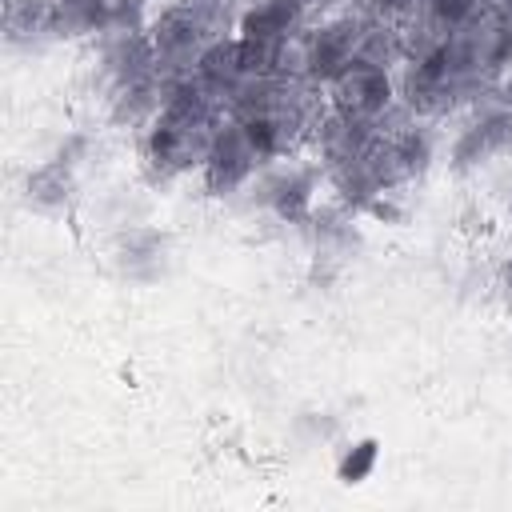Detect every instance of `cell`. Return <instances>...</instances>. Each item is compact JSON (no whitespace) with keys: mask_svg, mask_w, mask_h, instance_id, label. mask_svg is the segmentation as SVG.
<instances>
[{"mask_svg":"<svg viewBox=\"0 0 512 512\" xmlns=\"http://www.w3.org/2000/svg\"><path fill=\"white\" fill-rule=\"evenodd\" d=\"M88 152H92V132L88 128H68L56 140V148H52V156L64 160V164H72V168H80V160H88Z\"/></svg>","mask_w":512,"mask_h":512,"instance_id":"17","label":"cell"},{"mask_svg":"<svg viewBox=\"0 0 512 512\" xmlns=\"http://www.w3.org/2000/svg\"><path fill=\"white\" fill-rule=\"evenodd\" d=\"M308 20L312 8L304 0H244L236 16V36L260 44H288L308 28Z\"/></svg>","mask_w":512,"mask_h":512,"instance_id":"9","label":"cell"},{"mask_svg":"<svg viewBox=\"0 0 512 512\" xmlns=\"http://www.w3.org/2000/svg\"><path fill=\"white\" fill-rule=\"evenodd\" d=\"M408 220V204L400 200V192H376L364 208H360V224H376V228H400Z\"/></svg>","mask_w":512,"mask_h":512,"instance_id":"16","label":"cell"},{"mask_svg":"<svg viewBox=\"0 0 512 512\" xmlns=\"http://www.w3.org/2000/svg\"><path fill=\"white\" fill-rule=\"evenodd\" d=\"M320 196H324V164L312 152H292L284 160L264 164L236 200H244L252 212L268 216L272 224L296 232L312 216Z\"/></svg>","mask_w":512,"mask_h":512,"instance_id":"1","label":"cell"},{"mask_svg":"<svg viewBox=\"0 0 512 512\" xmlns=\"http://www.w3.org/2000/svg\"><path fill=\"white\" fill-rule=\"evenodd\" d=\"M100 112L112 128H124V132H140L156 112H160V80L148 76V80H132V84H120L112 88L104 100H100Z\"/></svg>","mask_w":512,"mask_h":512,"instance_id":"10","label":"cell"},{"mask_svg":"<svg viewBox=\"0 0 512 512\" xmlns=\"http://www.w3.org/2000/svg\"><path fill=\"white\" fill-rule=\"evenodd\" d=\"M364 16H376V20H392V24H404L420 12V0H360Z\"/></svg>","mask_w":512,"mask_h":512,"instance_id":"18","label":"cell"},{"mask_svg":"<svg viewBox=\"0 0 512 512\" xmlns=\"http://www.w3.org/2000/svg\"><path fill=\"white\" fill-rule=\"evenodd\" d=\"M260 168H264V164H260L256 152L248 148L240 124H236L232 116H224V120L216 124V132H212L208 160H204V168H200L196 176H200V184H204L208 196H216V200H236V196L252 184V176H256Z\"/></svg>","mask_w":512,"mask_h":512,"instance_id":"5","label":"cell"},{"mask_svg":"<svg viewBox=\"0 0 512 512\" xmlns=\"http://www.w3.org/2000/svg\"><path fill=\"white\" fill-rule=\"evenodd\" d=\"M360 24H364V12H352V8L312 16L308 28L296 36L300 76L312 80V84H320V88H328V80L356 56Z\"/></svg>","mask_w":512,"mask_h":512,"instance_id":"3","label":"cell"},{"mask_svg":"<svg viewBox=\"0 0 512 512\" xmlns=\"http://www.w3.org/2000/svg\"><path fill=\"white\" fill-rule=\"evenodd\" d=\"M56 4H68V0H56Z\"/></svg>","mask_w":512,"mask_h":512,"instance_id":"22","label":"cell"},{"mask_svg":"<svg viewBox=\"0 0 512 512\" xmlns=\"http://www.w3.org/2000/svg\"><path fill=\"white\" fill-rule=\"evenodd\" d=\"M76 196H80L76 168L56 160V156H44V160L28 164L24 176H20V200L36 216H72Z\"/></svg>","mask_w":512,"mask_h":512,"instance_id":"7","label":"cell"},{"mask_svg":"<svg viewBox=\"0 0 512 512\" xmlns=\"http://www.w3.org/2000/svg\"><path fill=\"white\" fill-rule=\"evenodd\" d=\"M496 284L504 288V296L512 300V248H508V256L500 260V268H496Z\"/></svg>","mask_w":512,"mask_h":512,"instance_id":"19","label":"cell"},{"mask_svg":"<svg viewBox=\"0 0 512 512\" xmlns=\"http://www.w3.org/2000/svg\"><path fill=\"white\" fill-rule=\"evenodd\" d=\"M380 452H384L380 436H372V432H364V436H348V440L336 448L332 476H336L344 488H356V484H364V480L376 476V468H380Z\"/></svg>","mask_w":512,"mask_h":512,"instance_id":"15","label":"cell"},{"mask_svg":"<svg viewBox=\"0 0 512 512\" xmlns=\"http://www.w3.org/2000/svg\"><path fill=\"white\" fill-rule=\"evenodd\" d=\"M168 256H172V236L152 224H124L112 240V264L132 284L156 280L164 272Z\"/></svg>","mask_w":512,"mask_h":512,"instance_id":"8","label":"cell"},{"mask_svg":"<svg viewBox=\"0 0 512 512\" xmlns=\"http://www.w3.org/2000/svg\"><path fill=\"white\" fill-rule=\"evenodd\" d=\"M112 28L108 0H68L52 8V40L56 44H92Z\"/></svg>","mask_w":512,"mask_h":512,"instance_id":"11","label":"cell"},{"mask_svg":"<svg viewBox=\"0 0 512 512\" xmlns=\"http://www.w3.org/2000/svg\"><path fill=\"white\" fill-rule=\"evenodd\" d=\"M52 8L56 0H4V40L8 48H40L52 40Z\"/></svg>","mask_w":512,"mask_h":512,"instance_id":"12","label":"cell"},{"mask_svg":"<svg viewBox=\"0 0 512 512\" xmlns=\"http://www.w3.org/2000/svg\"><path fill=\"white\" fill-rule=\"evenodd\" d=\"M488 4H492V8L500 12V20H504V24L512 28V0H488Z\"/></svg>","mask_w":512,"mask_h":512,"instance_id":"20","label":"cell"},{"mask_svg":"<svg viewBox=\"0 0 512 512\" xmlns=\"http://www.w3.org/2000/svg\"><path fill=\"white\" fill-rule=\"evenodd\" d=\"M504 224L512 228V188H508V196H504Z\"/></svg>","mask_w":512,"mask_h":512,"instance_id":"21","label":"cell"},{"mask_svg":"<svg viewBox=\"0 0 512 512\" xmlns=\"http://www.w3.org/2000/svg\"><path fill=\"white\" fill-rule=\"evenodd\" d=\"M192 76H196V80H200L216 100H224V96L244 80L240 40H236V36H220V40H212V44L200 52V60H196Z\"/></svg>","mask_w":512,"mask_h":512,"instance_id":"13","label":"cell"},{"mask_svg":"<svg viewBox=\"0 0 512 512\" xmlns=\"http://www.w3.org/2000/svg\"><path fill=\"white\" fill-rule=\"evenodd\" d=\"M448 176L476 180L492 172L496 164L512 160V112L496 104H472L452 120V132L444 136L440 152Z\"/></svg>","mask_w":512,"mask_h":512,"instance_id":"2","label":"cell"},{"mask_svg":"<svg viewBox=\"0 0 512 512\" xmlns=\"http://www.w3.org/2000/svg\"><path fill=\"white\" fill-rule=\"evenodd\" d=\"M376 136H380V124H372V120H356V116H344V112L324 108V116L312 124L308 152H312L324 168H340V164L364 160L368 148L376 144Z\"/></svg>","mask_w":512,"mask_h":512,"instance_id":"6","label":"cell"},{"mask_svg":"<svg viewBox=\"0 0 512 512\" xmlns=\"http://www.w3.org/2000/svg\"><path fill=\"white\" fill-rule=\"evenodd\" d=\"M356 56H364L368 64H380V68H400L408 60V48H404V28L392 24V20H376V16H364L360 24V40H356Z\"/></svg>","mask_w":512,"mask_h":512,"instance_id":"14","label":"cell"},{"mask_svg":"<svg viewBox=\"0 0 512 512\" xmlns=\"http://www.w3.org/2000/svg\"><path fill=\"white\" fill-rule=\"evenodd\" d=\"M324 96H328V108L332 112H344V116H356V120H372V124H380L400 104L396 72L392 68H380V64H368L364 56H352L328 80Z\"/></svg>","mask_w":512,"mask_h":512,"instance_id":"4","label":"cell"}]
</instances>
